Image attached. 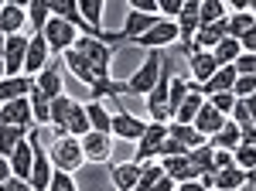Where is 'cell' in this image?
Segmentation results:
<instances>
[{
	"instance_id": "12",
	"label": "cell",
	"mask_w": 256,
	"mask_h": 191,
	"mask_svg": "<svg viewBox=\"0 0 256 191\" xmlns=\"http://www.w3.org/2000/svg\"><path fill=\"white\" fill-rule=\"evenodd\" d=\"M82 154H86V164H113V136L89 130L82 136Z\"/></svg>"
},
{
	"instance_id": "36",
	"label": "cell",
	"mask_w": 256,
	"mask_h": 191,
	"mask_svg": "<svg viewBox=\"0 0 256 191\" xmlns=\"http://www.w3.org/2000/svg\"><path fill=\"white\" fill-rule=\"evenodd\" d=\"M212 55H216L218 65H236V58L242 55V48H239L236 38H222L216 48H212Z\"/></svg>"
},
{
	"instance_id": "47",
	"label": "cell",
	"mask_w": 256,
	"mask_h": 191,
	"mask_svg": "<svg viewBox=\"0 0 256 191\" xmlns=\"http://www.w3.org/2000/svg\"><path fill=\"white\" fill-rule=\"evenodd\" d=\"M130 10H140V14H158V0H130ZM160 18V14H158Z\"/></svg>"
},
{
	"instance_id": "40",
	"label": "cell",
	"mask_w": 256,
	"mask_h": 191,
	"mask_svg": "<svg viewBox=\"0 0 256 191\" xmlns=\"http://www.w3.org/2000/svg\"><path fill=\"white\" fill-rule=\"evenodd\" d=\"M48 191H79V184H76V174L55 171V174H52V184H48Z\"/></svg>"
},
{
	"instance_id": "14",
	"label": "cell",
	"mask_w": 256,
	"mask_h": 191,
	"mask_svg": "<svg viewBox=\"0 0 256 191\" xmlns=\"http://www.w3.org/2000/svg\"><path fill=\"white\" fill-rule=\"evenodd\" d=\"M158 14H140V10H126V20H123V31L120 34V44H134L137 38H144L154 24H158Z\"/></svg>"
},
{
	"instance_id": "50",
	"label": "cell",
	"mask_w": 256,
	"mask_h": 191,
	"mask_svg": "<svg viewBox=\"0 0 256 191\" xmlns=\"http://www.w3.org/2000/svg\"><path fill=\"white\" fill-rule=\"evenodd\" d=\"M246 102V110H250V120L256 123V96H250V99H242Z\"/></svg>"
},
{
	"instance_id": "33",
	"label": "cell",
	"mask_w": 256,
	"mask_h": 191,
	"mask_svg": "<svg viewBox=\"0 0 256 191\" xmlns=\"http://www.w3.org/2000/svg\"><path fill=\"white\" fill-rule=\"evenodd\" d=\"M28 7V24H31V34H41L44 31V24L52 18V10H48V0H31V4H24Z\"/></svg>"
},
{
	"instance_id": "21",
	"label": "cell",
	"mask_w": 256,
	"mask_h": 191,
	"mask_svg": "<svg viewBox=\"0 0 256 191\" xmlns=\"http://www.w3.org/2000/svg\"><path fill=\"white\" fill-rule=\"evenodd\" d=\"M31 89H34V78H28V76L0 78V106H4V102H14V99H28Z\"/></svg>"
},
{
	"instance_id": "51",
	"label": "cell",
	"mask_w": 256,
	"mask_h": 191,
	"mask_svg": "<svg viewBox=\"0 0 256 191\" xmlns=\"http://www.w3.org/2000/svg\"><path fill=\"white\" fill-rule=\"evenodd\" d=\"M0 7H4V4H0Z\"/></svg>"
},
{
	"instance_id": "39",
	"label": "cell",
	"mask_w": 256,
	"mask_h": 191,
	"mask_svg": "<svg viewBox=\"0 0 256 191\" xmlns=\"http://www.w3.org/2000/svg\"><path fill=\"white\" fill-rule=\"evenodd\" d=\"M205 102H208L212 110H218L222 116H229V113H232V106H236V96H232V92H216V96H208Z\"/></svg>"
},
{
	"instance_id": "19",
	"label": "cell",
	"mask_w": 256,
	"mask_h": 191,
	"mask_svg": "<svg viewBox=\"0 0 256 191\" xmlns=\"http://www.w3.org/2000/svg\"><path fill=\"white\" fill-rule=\"evenodd\" d=\"M218 68H222V65L216 62V55H212V52H195V55H188V76H192V82H195V86H205V82L216 76Z\"/></svg>"
},
{
	"instance_id": "22",
	"label": "cell",
	"mask_w": 256,
	"mask_h": 191,
	"mask_svg": "<svg viewBox=\"0 0 256 191\" xmlns=\"http://www.w3.org/2000/svg\"><path fill=\"white\" fill-rule=\"evenodd\" d=\"M236 78H239V72H236V65H222L216 76L208 78L205 86H198V92L205 96H216V92H232V86H236Z\"/></svg>"
},
{
	"instance_id": "48",
	"label": "cell",
	"mask_w": 256,
	"mask_h": 191,
	"mask_svg": "<svg viewBox=\"0 0 256 191\" xmlns=\"http://www.w3.org/2000/svg\"><path fill=\"white\" fill-rule=\"evenodd\" d=\"M174 191H208V188H205L202 181H181V184H178Z\"/></svg>"
},
{
	"instance_id": "20",
	"label": "cell",
	"mask_w": 256,
	"mask_h": 191,
	"mask_svg": "<svg viewBox=\"0 0 256 191\" xmlns=\"http://www.w3.org/2000/svg\"><path fill=\"white\" fill-rule=\"evenodd\" d=\"M160 168H164V174H168L174 184H181V181H198V171L192 168L188 154H178V157H160Z\"/></svg>"
},
{
	"instance_id": "5",
	"label": "cell",
	"mask_w": 256,
	"mask_h": 191,
	"mask_svg": "<svg viewBox=\"0 0 256 191\" xmlns=\"http://www.w3.org/2000/svg\"><path fill=\"white\" fill-rule=\"evenodd\" d=\"M28 140H31V150H34V164H31V181L28 184H31V191H48L55 168H52V157H48L44 144H41V130H31Z\"/></svg>"
},
{
	"instance_id": "23",
	"label": "cell",
	"mask_w": 256,
	"mask_h": 191,
	"mask_svg": "<svg viewBox=\"0 0 256 191\" xmlns=\"http://www.w3.org/2000/svg\"><path fill=\"white\" fill-rule=\"evenodd\" d=\"M226 120H229V116H222L218 110H212V106L205 102V106L198 110V116H195V123H192V126H195V130L205 136V140H212V136H216L218 130L226 126Z\"/></svg>"
},
{
	"instance_id": "25",
	"label": "cell",
	"mask_w": 256,
	"mask_h": 191,
	"mask_svg": "<svg viewBox=\"0 0 256 191\" xmlns=\"http://www.w3.org/2000/svg\"><path fill=\"white\" fill-rule=\"evenodd\" d=\"M10 160V174L18 181H31V164H34V150H31V140H24L18 150L7 157Z\"/></svg>"
},
{
	"instance_id": "41",
	"label": "cell",
	"mask_w": 256,
	"mask_h": 191,
	"mask_svg": "<svg viewBox=\"0 0 256 191\" xmlns=\"http://www.w3.org/2000/svg\"><path fill=\"white\" fill-rule=\"evenodd\" d=\"M232 96H236V99H250V96H256V78L253 76H239L236 86H232Z\"/></svg>"
},
{
	"instance_id": "15",
	"label": "cell",
	"mask_w": 256,
	"mask_h": 191,
	"mask_svg": "<svg viewBox=\"0 0 256 191\" xmlns=\"http://www.w3.org/2000/svg\"><path fill=\"white\" fill-rule=\"evenodd\" d=\"M28 41H31V34H10L7 38V44H4V68H7V76H24Z\"/></svg>"
},
{
	"instance_id": "42",
	"label": "cell",
	"mask_w": 256,
	"mask_h": 191,
	"mask_svg": "<svg viewBox=\"0 0 256 191\" xmlns=\"http://www.w3.org/2000/svg\"><path fill=\"white\" fill-rule=\"evenodd\" d=\"M160 20H178L181 18V0H158Z\"/></svg>"
},
{
	"instance_id": "34",
	"label": "cell",
	"mask_w": 256,
	"mask_h": 191,
	"mask_svg": "<svg viewBox=\"0 0 256 191\" xmlns=\"http://www.w3.org/2000/svg\"><path fill=\"white\" fill-rule=\"evenodd\" d=\"M24 140H28V130H18V126H0V157H10Z\"/></svg>"
},
{
	"instance_id": "7",
	"label": "cell",
	"mask_w": 256,
	"mask_h": 191,
	"mask_svg": "<svg viewBox=\"0 0 256 191\" xmlns=\"http://www.w3.org/2000/svg\"><path fill=\"white\" fill-rule=\"evenodd\" d=\"M168 140V123H147L144 136L137 140V150H134V160L137 164H150L160 157V147Z\"/></svg>"
},
{
	"instance_id": "3",
	"label": "cell",
	"mask_w": 256,
	"mask_h": 191,
	"mask_svg": "<svg viewBox=\"0 0 256 191\" xmlns=\"http://www.w3.org/2000/svg\"><path fill=\"white\" fill-rule=\"evenodd\" d=\"M48 157H52V168L55 171H65V174H76V171L86 168V154H82L79 136H52Z\"/></svg>"
},
{
	"instance_id": "45",
	"label": "cell",
	"mask_w": 256,
	"mask_h": 191,
	"mask_svg": "<svg viewBox=\"0 0 256 191\" xmlns=\"http://www.w3.org/2000/svg\"><path fill=\"white\" fill-rule=\"evenodd\" d=\"M178 154H188V147H181L178 140L168 136V140H164V147H160V157H178ZM160 157H158V160H160Z\"/></svg>"
},
{
	"instance_id": "11",
	"label": "cell",
	"mask_w": 256,
	"mask_h": 191,
	"mask_svg": "<svg viewBox=\"0 0 256 191\" xmlns=\"http://www.w3.org/2000/svg\"><path fill=\"white\" fill-rule=\"evenodd\" d=\"M137 48H144V52H164L168 44H178V24L174 20H158L144 38L134 41Z\"/></svg>"
},
{
	"instance_id": "37",
	"label": "cell",
	"mask_w": 256,
	"mask_h": 191,
	"mask_svg": "<svg viewBox=\"0 0 256 191\" xmlns=\"http://www.w3.org/2000/svg\"><path fill=\"white\" fill-rule=\"evenodd\" d=\"M192 92V82H184V78L174 72V78H171V89H168V102H171V113H178V106L184 102V96Z\"/></svg>"
},
{
	"instance_id": "9",
	"label": "cell",
	"mask_w": 256,
	"mask_h": 191,
	"mask_svg": "<svg viewBox=\"0 0 256 191\" xmlns=\"http://www.w3.org/2000/svg\"><path fill=\"white\" fill-rule=\"evenodd\" d=\"M0 126H18V130H38L34 113H31V99H14L0 106Z\"/></svg>"
},
{
	"instance_id": "27",
	"label": "cell",
	"mask_w": 256,
	"mask_h": 191,
	"mask_svg": "<svg viewBox=\"0 0 256 191\" xmlns=\"http://www.w3.org/2000/svg\"><path fill=\"white\" fill-rule=\"evenodd\" d=\"M86 113H89V126H92L96 134H110L113 136V113H110L99 99H89V102H86Z\"/></svg>"
},
{
	"instance_id": "1",
	"label": "cell",
	"mask_w": 256,
	"mask_h": 191,
	"mask_svg": "<svg viewBox=\"0 0 256 191\" xmlns=\"http://www.w3.org/2000/svg\"><path fill=\"white\" fill-rule=\"evenodd\" d=\"M52 130L55 136H86L89 126V113H86V102L72 99V96H58L52 99Z\"/></svg>"
},
{
	"instance_id": "10",
	"label": "cell",
	"mask_w": 256,
	"mask_h": 191,
	"mask_svg": "<svg viewBox=\"0 0 256 191\" xmlns=\"http://www.w3.org/2000/svg\"><path fill=\"white\" fill-rule=\"evenodd\" d=\"M246 181H256V174H246L239 168H218V171H208L202 178V184L208 191H239Z\"/></svg>"
},
{
	"instance_id": "28",
	"label": "cell",
	"mask_w": 256,
	"mask_h": 191,
	"mask_svg": "<svg viewBox=\"0 0 256 191\" xmlns=\"http://www.w3.org/2000/svg\"><path fill=\"white\" fill-rule=\"evenodd\" d=\"M205 106V96L198 92V86L192 82V92L184 96V102L178 106V113H174V120L171 123H195V116H198V110Z\"/></svg>"
},
{
	"instance_id": "26",
	"label": "cell",
	"mask_w": 256,
	"mask_h": 191,
	"mask_svg": "<svg viewBox=\"0 0 256 191\" xmlns=\"http://www.w3.org/2000/svg\"><path fill=\"white\" fill-rule=\"evenodd\" d=\"M79 14H82V20L92 28L99 34V41L106 44V28H102V14H106V4L102 0H82L79 4Z\"/></svg>"
},
{
	"instance_id": "6",
	"label": "cell",
	"mask_w": 256,
	"mask_h": 191,
	"mask_svg": "<svg viewBox=\"0 0 256 191\" xmlns=\"http://www.w3.org/2000/svg\"><path fill=\"white\" fill-rule=\"evenodd\" d=\"M41 34H44V41H48V48H52L55 58H62L68 48H76V41H79V31L62 18H48V24H44Z\"/></svg>"
},
{
	"instance_id": "17",
	"label": "cell",
	"mask_w": 256,
	"mask_h": 191,
	"mask_svg": "<svg viewBox=\"0 0 256 191\" xmlns=\"http://www.w3.org/2000/svg\"><path fill=\"white\" fill-rule=\"evenodd\" d=\"M62 65H65V68H68V72H72V76H76V78H79V82H86L89 89H92V86H96V82H99L96 68H92V62H89V58L82 55L79 48H68V52L62 55Z\"/></svg>"
},
{
	"instance_id": "8",
	"label": "cell",
	"mask_w": 256,
	"mask_h": 191,
	"mask_svg": "<svg viewBox=\"0 0 256 191\" xmlns=\"http://www.w3.org/2000/svg\"><path fill=\"white\" fill-rule=\"evenodd\" d=\"M147 130V123L134 116L126 106H123V99H116V110H113V136L116 140H126V144H137L140 136Z\"/></svg>"
},
{
	"instance_id": "18",
	"label": "cell",
	"mask_w": 256,
	"mask_h": 191,
	"mask_svg": "<svg viewBox=\"0 0 256 191\" xmlns=\"http://www.w3.org/2000/svg\"><path fill=\"white\" fill-rule=\"evenodd\" d=\"M24 28H28V7L24 4H4L0 7V34H24Z\"/></svg>"
},
{
	"instance_id": "29",
	"label": "cell",
	"mask_w": 256,
	"mask_h": 191,
	"mask_svg": "<svg viewBox=\"0 0 256 191\" xmlns=\"http://www.w3.org/2000/svg\"><path fill=\"white\" fill-rule=\"evenodd\" d=\"M168 136H171V140H178L181 147H188V150H195V147H202V144H205V136L198 134L192 123H168Z\"/></svg>"
},
{
	"instance_id": "30",
	"label": "cell",
	"mask_w": 256,
	"mask_h": 191,
	"mask_svg": "<svg viewBox=\"0 0 256 191\" xmlns=\"http://www.w3.org/2000/svg\"><path fill=\"white\" fill-rule=\"evenodd\" d=\"M229 18V4L226 0H202V7H198V24L202 28H212L218 20Z\"/></svg>"
},
{
	"instance_id": "44",
	"label": "cell",
	"mask_w": 256,
	"mask_h": 191,
	"mask_svg": "<svg viewBox=\"0 0 256 191\" xmlns=\"http://www.w3.org/2000/svg\"><path fill=\"white\" fill-rule=\"evenodd\" d=\"M212 164H216L212 171H218V168H236V154L232 150H216L212 154Z\"/></svg>"
},
{
	"instance_id": "16",
	"label": "cell",
	"mask_w": 256,
	"mask_h": 191,
	"mask_svg": "<svg viewBox=\"0 0 256 191\" xmlns=\"http://www.w3.org/2000/svg\"><path fill=\"white\" fill-rule=\"evenodd\" d=\"M106 168H110V181L116 191H134L140 181V171H144V164H137V160H113Z\"/></svg>"
},
{
	"instance_id": "43",
	"label": "cell",
	"mask_w": 256,
	"mask_h": 191,
	"mask_svg": "<svg viewBox=\"0 0 256 191\" xmlns=\"http://www.w3.org/2000/svg\"><path fill=\"white\" fill-rule=\"evenodd\" d=\"M236 72L239 76H253L256 78V55H246V52H242V55L236 58Z\"/></svg>"
},
{
	"instance_id": "13",
	"label": "cell",
	"mask_w": 256,
	"mask_h": 191,
	"mask_svg": "<svg viewBox=\"0 0 256 191\" xmlns=\"http://www.w3.org/2000/svg\"><path fill=\"white\" fill-rule=\"evenodd\" d=\"M48 62H52V48H48L44 34H31V41H28V55H24V76L38 78L41 72L48 68Z\"/></svg>"
},
{
	"instance_id": "4",
	"label": "cell",
	"mask_w": 256,
	"mask_h": 191,
	"mask_svg": "<svg viewBox=\"0 0 256 191\" xmlns=\"http://www.w3.org/2000/svg\"><path fill=\"white\" fill-rule=\"evenodd\" d=\"M160 68H164V52H147L137 72L130 78H123L126 82V96H144L147 99V96L154 92V86H158Z\"/></svg>"
},
{
	"instance_id": "46",
	"label": "cell",
	"mask_w": 256,
	"mask_h": 191,
	"mask_svg": "<svg viewBox=\"0 0 256 191\" xmlns=\"http://www.w3.org/2000/svg\"><path fill=\"white\" fill-rule=\"evenodd\" d=\"M239 48H242L246 55H256V24L246 31V34H242V38H239Z\"/></svg>"
},
{
	"instance_id": "24",
	"label": "cell",
	"mask_w": 256,
	"mask_h": 191,
	"mask_svg": "<svg viewBox=\"0 0 256 191\" xmlns=\"http://www.w3.org/2000/svg\"><path fill=\"white\" fill-rule=\"evenodd\" d=\"M34 89H38V92H44L48 99L65 96V89H62V72H58V62H55V58H52V62H48V68L34 78Z\"/></svg>"
},
{
	"instance_id": "31",
	"label": "cell",
	"mask_w": 256,
	"mask_h": 191,
	"mask_svg": "<svg viewBox=\"0 0 256 191\" xmlns=\"http://www.w3.org/2000/svg\"><path fill=\"white\" fill-rule=\"evenodd\" d=\"M239 140H242V130H239L232 120H226V126H222V130L208 140V147H212V150H236Z\"/></svg>"
},
{
	"instance_id": "32",
	"label": "cell",
	"mask_w": 256,
	"mask_h": 191,
	"mask_svg": "<svg viewBox=\"0 0 256 191\" xmlns=\"http://www.w3.org/2000/svg\"><path fill=\"white\" fill-rule=\"evenodd\" d=\"M31 113H34V123H38V130L41 126H52V99L44 92H38V89H31Z\"/></svg>"
},
{
	"instance_id": "49",
	"label": "cell",
	"mask_w": 256,
	"mask_h": 191,
	"mask_svg": "<svg viewBox=\"0 0 256 191\" xmlns=\"http://www.w3.org/2000/svg\"><path fill=\"white\" fill-rule=\"evenodd\" d=\"M10 178H14V174H10V160H7V157H0V184H4V181H10Z\"/></svg>"
},
{
	"instance_id": "38",
	"label": "cell",
	"mask_w": 256,
	"mask_h": 191,
	"mask_svg": "<svg viewBox=\"0 0 256 191\" xmlns=\"http://www.w3.org/2000/svg\"><path fill=\"white\" fill-rule=\"evenodd\" d=\"M236 168L246 174H256V147H250V144H239L236 150Z\"/></svg>"
},
{
	"instance_id": "2",
	"label": "cell",
	"mask_w": 256,
	"mask_h": 191,
	"mask_svg": "<svg viewBox=\"0 0 256 191\" xmlns=\"http://www.w3.org/2000/svg\"><path fill=\"white\" fill-rule=\"evenodd\" d=\"M174 58L164 55V68H160V78L154 86V92L147 96V113H150V123H171L174 113H171V102H168V89H171V78H174Z\"/></svg>"
},
{
	"instance_id": "35",
	"label": "cell",
	"mask_w": 256,
	"mask_h": 191,
	"mask_svg": "<svg viewBox=\"0 0 256 191\" xmlns=\"http://www.w3.org/2000/svg\"><path fill=\"white\" fill-rule=\"evenodd\" d=\"M212 154H216V150L208 147V140H205L202 147H195V150H188V160H192V168L198 171V181H202L205 174H208L212 168H216V164H212Z\"/></svg>"
}]
</instances>
